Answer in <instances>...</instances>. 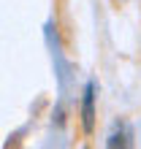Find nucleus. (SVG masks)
I'll use <instances>...</instances> for the list:
<instances>
[{"label":"nucleus","mask_w":141,"mask_h":149,"mask_svg":"<svg viewBox=\"0 0 141 149\" xmlns=\"http://www.w3.org/2000/svg\"><path fill=\"white\" fill-rule=\"evenodd\" d=\"M95 81H87L84 87V95H82V109H79V117H82V130L84 136H92L95 133Z\"/></svg>","instance_id":"nucleus-1"},{"label":"nucleus","mask_w":141,"mask_h":149,"mask_svg":"<svg viewBox=\"0 0 141 149\" xmlns=\"http://www.w3.org/2000/svg\"><path fill=\"white\" fill-rule=\"evenodd\" d=\"M106 144H109V146H128L130 141H128V138L122 136V133H119V136H117V133H111V136H109V141H106Z\"/></svg>","instance_id":"nucleus-2"}]
</instances>
